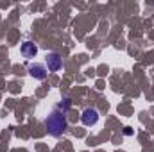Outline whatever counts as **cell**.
Returning a JSON list of instances; mask_svg holds the SVG:
<instances>
[{"label":"cell","instance_id":"6","mask_svg":"<svg viewBox=\"0 0 154 152\" xmlns=\"http://www.w3.org/2000/svg\"><path fill=\"white\" fill-rule=\"evenodd\" d=\"M70 106H72V100H70V99H65V100L59 104V108L63 109V113H65V111H68V109H70Z\"/></svg>","mask_w":154,"mask_h":152},{"label":"cell","instance_id":"1","mask_svg":"<svg viewBox=\"0 0 154 152\" xmlns=\"http://www.w3.org/2000/svg\"><path fill=\"white\" fill-rule=\"evenodd\" d=\"M45 125H47L48 134H50V136H54V138H59V136L68 129L66 116H65V113H61V111H52V113L47 116Z\"/></svg>","mask_w":154,"mask_h":152},{"label":"cell","instance_id":"4","mask_svg":"<svg viewBox=\"0 0 154 152\" xmlns=\"http://www.w3.org/2000/svg\"><path fill=\"white\" fill-rule=\"evenodd\" d=\"M27 72H29L31 77H34V79H38V81H43V79L47 77V74H48L47 66H45V65H38V63L29 65V66H27Z\"/></svg>","mask_w":154,"mask_h":152},{"label":"cell","instance_id":"5","mask_svg":"<svg viewBox=\"0 0 154 152\" xmlns=\"http://www.w3.org/2000/svg\"><path fill=\"white\" fill-rule=\"evenodd\" d=\"M20 52H22V56H23L25 59H32V57H36V54H38V47H36L32 41H23L22 47H20Z\"/></svg>","mask_w":154,"mask_h":152},{"label":"cell","instance_id":"3","mask_svg":"<svg viewBox=\"0 0 154 152\" xmlns=\"http://www.w3.org/2000/svg\"><path fill=\"white\" fill-rule=\"evenodd\" d=\"M81 122L86 125V127H91L99 122V111L95 108H86L82 114H81Z\"/></svg>","mask_w":154,"mask_h":152},{"label":"cell","instance_id":"2","mask_svg":"<svg viewBox=\"0 0 154 152\" xmlns=\"http://www.w3.org/2000/svg\"><path fill=\"white\" fill-rule=\"evenodd\" d=\"M45 65H47V70L48 72H59L63 68V59L59 54L56 52H48L47 57H45Z\"/></svg>","mask_w":154,"mask_h":152}]
</instances>
